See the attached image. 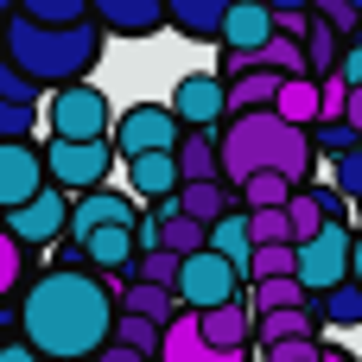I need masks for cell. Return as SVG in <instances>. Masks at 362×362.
<instances>
[{
  "label": "cell",
  "instance_id": "cell-1",
  "mask_svg": "<svg viewBox=\"0 0 362 362\" xmlns=\"http://www.w3.org/2000/svg\"><path fill=\"white\" fill-rule=\"evenodd\" d=\"M121 293L102 267H51L19 299V331L38 344V356H102L115 344Z\"/></svg>",
  "mask_w": 362,
  "mask_h": 362
},
{
  "label": "cell",
  "instance_id": "cell-2",
  "mask_svg": "<svg viewBox=\"0 0 362 362\" xmlns=\"http://www.w3.org/2000/svg\"><path fill=\"white\" fill-rule=\"evenodd\" d=\"M102 38H108V25L89 13V19H32V13H6V25H0V57H13L19 70H32L45 89H57V83H76V76H89L95 70V57H102Z\"/></svg>",
  "mask_w": 362,
  "mask_h": 362
},
{
  "label": "cell",
  "instance_id": "cell-3",
  "mask_svg": "<svg viewBox=\"0 0 362 362\" xmlns=\"http://www.w3.org/2000/svg\"><path fill=\"white\" fill-rule=\"evenodd\" d=\"M216 146H223V178H229V185H242V178L261 172V165H280V172H293V178L305 185V172H312V159H318L312 134H305L299 121H286L280 108L229 115V127H223Z\"/></svg>",
  "mask_w": 362,
  "mask_h": 362
},
{
  "label": "cell",
  "instance_id": "cell-4",
  "mask_svg": "<svg viewBox=\"0 0 362 362\" xmlns=\"http://www.w3.org/2000/svg\"><path fill=\"white\" fill-rule=\"evenodd\" d=\"M51 134H70V140H102V134H115V102L89 83V76H76V83H57L51 89Z\"/></svg>",
  "mask_w": 362,
  "mask_h": 362
},
{
  "label": "cell",
  "instance_id": "cell-5",
  "mask_svg": "<svg viewBox=\"0 0 362 362\" xmlns=\"http://www.w3.org/2000/svg\"><path fill=\"white\" fill-rule=\"evenodd\" d=\"M350 274H356V229H350L344 216H331L318 235L299 242V280H305L312 299H318L325 286H337V280H350Z\"/></svg>",
  "mask_w": 362,
  "mask_h": 362
},
{
  "label": "cell",
  "instance_id": "cell-6",
  "mask_svg": "<svg viewBox=\"0 0 362 362\" xmlns=\"http://www.w3.org/2000/svg\"><path fill=\"white\" fill-rule=\"evenodd\" d=\"M255 280L223 255V248H197V255H185V274H178V299L185 305H197V312H210V305H229V299H242Z\"/></svg>",
  "mask_w": 362,
  "mask_h": 362
},
{
  "label": "cell",
  "instance_id": "cell-7",
  "mask_svg": "<svg viewBox=\"0 0 362 362\" xmlns=\"http://www.w3.org/2000/svg\"><path fill=\"white\" fill-rule=\"evenodd\" d=\"M45 159H51V178H57V185L89 191V185H108V172H115L121 146H115V134H102V140H70V134H51Z\"/></svg>",
  "mask_w": 362,
  "mask_h": 362
},
{
  "label": "cell",
  "instance_id": "cell-8",
  "mask_svg": "<svg viewBox=\"0 0 362 362\" xmlns=\"http://www.w3.org/2000/svg\"><path fill=\"white\" fill-rule=\"evenodd\" d=\"M70 204H76V197H70V185H57V178H51L45 191H32L25 204H13V210H6V229H13L25 248H51V242H64V235H70Z\"/></svg>",
  "mask_w": 362,
  "mask_h": 362
},
{
  "label": "cell",
  "instance_id": "cell-9",
  "mask_svg": "<svg viewBox=\"0 0 362 362\" xmlns=\"http://www.w3.org/2000/svg\"><path fill=\"white\" fill-rule=\"evenodd\" d=\"M280 32V13H274V0H235L229 6V19H223V76H235V70H248V57L267 45Z\"/></svg>",
  "mask_w": 362,
  "mask_h": 362
},
{
  "label": "cell",
  "instance_id": "cell-10",
  "mask_svg": "<svg viewBox=\"0 0 362 362\" xmlns=\"http://www.w3.org/2000/svg\"><path fill=\"white\" fill-rule=\"evenodd\" d=\"M178 140H185V115H178L172 102H134V108L115 115V146H121V159H127V153H153V146H178Z\"/></svg>",
  "mask_w": 362,
  "mask_h": 362
},
{
  "label": "cell",
  "instance_id": "cell-11",
  "mask_svg": "<svg viewBox=\"0 0 362 362\" xmlns=\"http://www.w3.org/2000/svg\"><path fill=\"white\" fill-rule=\"evenodd\" d=\"M45 185H51V159L32 146V134L25 140H6L0 134V216L13 204H25L32 191H45Z\"/></svg>",
  "mask_w": 362,
  "mask_h": 362
},
{
  "label": "cell",
  "instance_id": "cell-12",
  "mask_svg": "<svg viewBox=\"0 0 362 362\" xmlns=\"http://www.w3.org/2000/svg\"><path fill=\"white\" fill-rule=\"evenodd\" d=\"M172 108L185 115V127H216V121H229V76H178V89H172Z\"/></svg>",
  "mask_w": 362,
  "mask_h": 362
},
{
  "label": "cell",
  "instance_id": "cell-13",
  "mask_svg": "<svg viewBox=\"0 0 362 362\" xmlns=\"http://www.w3.org/2000/svg\"><path fill=\"white\" fill-rule=\"evenodd\" d=\"M185 185V165H178V146H153V153H127V191L159 204V197H178Z\"/></svg>",
  "mask_w": 362,
  "mask_h": 362
},
{
  "label": "cell",
  "instance_id": "cell-14",
  "mask_svg": "<svg viewBox=\"0 0 362 362\" xmlns=\"http://www.w3.org/2000/svg\"><path fill=\"white\" fill-rule=\"evenodd\" d=\"M204 337H210L223 356L248 350V344L261 337V305H255V293H242V299H229V305H210V312H204Z\"/></svg>",
  "mask_w": 362,
  "mask_h": 362
},
{
  "label": "cell",
  "instance_id": "cell-15",
  "mask_svg": "<svg viewBox=\"0 0 362 362\" xmlns=\"http://www.w3.org/2000/svg\"><path fill=\"white\" fill-rule=\"evenodd\" d=\"M102 223H140L134 197H127V191H108V185L76 191V204H70V235L83 242V235H89V229H102Z\"/></svg>",
  "mask_w": 362,
  "mask_h": 362
},
{
  "label": "cell",
  "instance_id": "cell-16",
  "mask_svg": "<svg viewBox=\"0 0 362 362\" xmlns=\"http://www.w3.org/2000/svg\"><path fill=\"white\" fill-rule=\"evenodd\" d=\"M89 6L108 25V38H153L159 25H172L165 0H89Z\"/></svg>",
  "mask_w": 362,
  "mask_h": 362
},
{
  "label": "cell",
  "instance_id": "cell-17",
  "mask_svg": "<svg viewBox=\"0 0 362 362\" xmlns=\"http://www.w3.org/2000/svg\"><path fill=\"white\" fill-rule=\"evenodd\" d=\"M83 255H89V267H102V274H127L134 255H140V235H134V223H102V229L83 235Z\"/></svg>",
  "mask_w": 362,
  "mask_h": 362
},
{
  "label": "cell",
  "instance_id": "cell-18",
  "mask_svg": "<svg viewBox=\"0 0 362 362\" xmlns=\"http://www.w3.org/2000/svg\"><path fill=\"white\" fill-rule=\"evenodd\" d=\"M165 362H223V350L204 337V312L185 305L178 318H165Z\"/></svg>",
  "mask_w": 362,
  "mask_h": 362
},
{
  "label": "cell",
  "instance_id": "cell-19",
  "mask_svg": "<svg viewBox=\"0 0 362 362\" xmlns=\"http://www.w3.org/2000/svg\"><path fill=\"white\" fill-rule=\"evenodd\" d=\"M235 0H165L172 13V32H185L191 45H216L223 38V19H229Z\"/></svg>",
  "mask_w": 362,
  "mask_h": 362
},
{
  "label": "cell",
  "instance_id": "cell-20",
  "mask_svg": "<svg viewBox=\"0 0 362 362\" xmlns=\"http://www.w3.org/2000/svg\"><path fill=\"white\" fill-rule=\"evenodd\" d=\"M280 83H286V70H274V64H248V70H235V76H229V115L274 108V102H280Z\"/></svg>",
  "mask_w": 362,
  "mask_h": 362
},
{
  "label": "cell",
  "instance_id": "cell-21",
  "mask_svg": "<svg viewBox=\"0 0 362 362\" xmlns=\"http://www.w3.org/2000/svg\"><path fill=\"white\" fill-rule=\"evenodd\" d=\"M286 121H299V127H318L325 121V76H312V70H299V76H286L280 83V102H274Z\"/></svg>",
  "mask_w": 362,
  "mask_h": 362
},
{
  "label": "cell",
  "instance_id": "cell-22",
  "mask_svg": "<svg viewBox=\"0 0 362 362\" xmlns=\"http://www.w3.org/2000/svg\"><path fill=\"white\" fill-rule=\"evenodd\" d=\"M235 197H242V191H229V178H185V185H178V210H191V216H204V223H216L223 210H235Z\"/></svg>",
  "mask_w": 362,
  "mask_h": 362
},
{
  "label": "cell",
  "instance_id": "cell-23",
  "mask_svg": "<svg viewBox=\"0 0 362 362\" xmlns=\"http://www.w3.org/2000/svg\"><path fill=\"white\" fill-rule=\"evenodd\" d=\"M210 248H223L242 274H248V261H255V229H248V204L242 210H223L216 223H210Z\"/></svg>",
  "mask_w": 362,
  "mask_h": 362
},
{
  "label": "cell",
  "instance_id": "cell-24",
  "mask_svg": "<svg viewBox=\"0 0 362 362\" xmlns=\"http://www.w3.org/2000/svg\"><path fill=\"white\" fill-rule=\"evenodd\" d=\"M121 305H127V312H146V318H159V325L185 312L178 286H159V280H140V274H134V280L121 286Z\"/></svg>",
  "mask_w": 362,
  "mask_h": 362
},
{
  "label": "cell",
  "instance_id": "cell-25",
  "mask_svg": "<svg viewBox=\"0 0 362 362\" xmlns=\"http://www.w3.org/2000/svg\"><path fill=\"white\" fill-rule=\"evenodd\" d=\"M318 325H337V331H356L362 325V280L356 274L318 293Z\"/></svg>",
  "mask_w": 362,
  "mask_h": 362
},
{
  "label": "cell",
  "instance_id": "cell-26",
  "mask_svg": "<svg viewBox=\"0 0 362 362\" xmlns=\"http://www.w3.org/2000/svg\"><path fill=\"white\" fill-rule=\"evenodd\" d=\"M344 32L325 19V13H312V25H305V57H312V76H331L337 64H344Z\"/></svg>",
  "mask_w": 362,
  "mask_h": 362
},
{
  "label": "cell",
  "instance_id": "cell-27",
  "mask_svg": "<svg viewBox=\"0 0 362 362\" xmlns=\"http://www.w3.org/2000/svg\"><path fill=\"white\" fill-rule=\"evenodd\" d=\"M312 325H318V305H305V299H299V305H267V312H261V337H255V344L267 350V344H280V337H305Z\"/></svg>",
  "mask_w": 362,
  "mask_h": 362
},
{
  "label": "cell",
  "instance_id": "cell-28",
  "mask_svg": "<svg viewBox=\"0 0 362 362\" xmlns=\"http://www.w3.org/2000/svg\"><path fill=\"white\" fill-rule=\"evenodd\" d=\"M115 344H127V350H140V356H165V325L146 318V312H127V305H121V318H115Z\"/></svg>",
  "mask_w": 362,
  "mask_h": 362
},
{
  "label": "cell",
  "instance_id": "cell-29",
  "mask_svg": "<svg viewBox=\"0 0 362 362\" xmlns=\"http://www.w3.org/2000/svg\"><path fill=\"white\" fill-rule=\"evenodd\" d=\"M178 165H185V178H223V146H210L204 127H191L178 140Z\"/></svg>",
  "mask_w": 362,
  "mask_h": 362
},
{
  "label": "cell",
  "instance_id": "cell-30",
  "mask_svg": "<svg viewBox=\"0 0 362 362\" xmlns=\"http://www.w3.org/2000/svg\"><path fill=\"white\" fill-rule=\"evenodd\" d=\"M274 274H299V242H255L248 280H274Z\"/></svg>",
  "mask_w": 362,
  "mask_h": 362
},
{
  "label": "cell",
  "instance_id": "cell-31",
  "mask_svg": "<svg viewBox=\"0 0 362 362\" xmlns=\"http://www.w3.org/2000/svg\"><path fill=\"white\" fill-rule=\"evenodd\" d=\"M134 274H140V280H159V286H178L185 255H178V248H165V242H159V248H140V255H134Z\"/></svg>",
  "mask_w": 362,
  "mask_h": 362
},
{
  "label": "cell",
  "instance_id": "cell-32",
  "mask_svg": "<svg viewBox=\"0 0 362 362\" xmlns=\"http://www.w3.org/2000/svg\"><path fill=\"white\" fill-rule=\"evenodd\" d=\"M248 229H255V242H299L286 204H255V210H248Z\"/></svg>",
  "mask_w": 362,
  "mask_h": 362
},
{
  "label": "cell",
  "instance_id": "cell-33",
  "mask_svg": "<svg viewBox=\"0 0 362 362\" xmlns=\"http://www.w3.org/2000/svg\"><path fill=\"white\" fill-rule=\"evenodd\" d=\"M248 293H255V305H261V312H267V305H299V299H312V286H305L299 274H274V280H255Z\"/></svg>",
  "mask_w": 362,
  "mask_h": 362
},
{
  "label": "cell",
  "instance_id": "cell-34",
  "mask_svg": "<svg viewBox=\"0 0 362 362\" xmlns=\"http://www.w3.org/2000/svg\"><path fill=\"white\" fill-rule=\"evenodd\" d=\"M38 127V102H25V95H0V134L6 140H25Z\"/></svg>",
  "mask_w": 362,
  "mask_h": 362
},
{
  "label": "cell",
  "instance_id": "cell-35",
  "mask_svg": "<svg viewBox=\"0 0 362 362\" xmlns=\"http://www.w3.org/2000/svg\"><path fill=\"white\" fill-rule=\"evenodd\" d=\"M19 274H25V242H19V235L0 223V299L19 286Z\"/></svg>",
  "mask_w": 362,
  "mask_h": 362
},
{
  "label": "cell",
  "instance_id": "cell-36",
  "mask_svg": "<svg viewBox=\"0 0 362 362\" xmlns=\"http://www.w3.org/2000/svg\"><path fill=\"white\" fill-rule=\"evenodd\" d=\"M267 362H325V344L305 331V337H280V344H267Z\"/></svg>",
  "mask_w": 362,
  "mask_h": 362
},
{
  "label": "cell",
  "instance_id": "cell-37",
  "mask_svg": "<svg viewBox=\"0 0 362 362\" xmlns=\"http://www.w3.org/2000/svg\"><path fill=\"white\" fill-rule=\"evenodd\" d=\"M19 13H32V19H89L95 6L89 0H19Z\"/></svg>",
  "mask_w": 362,
  "mask_h": 362
},
{
  "label": "cell",
  "instance_id": "cell-38",
  "mask_svg": "<svg viewBox=\"0 0 362 362\" xmlns=\"http://www.w3.org/2000/svg\"><path fill=\"white\" fill-rule=\"evenodd\" d=\"M312 13H325L344 38H356L362 32V13H356V0H312Z\"/></svg>",
  "mask_w": 362,
  "mask_h": 362
},
{
  "label": "cell",
  "instance_id": "cell-39",
  "mask_svg": "<svg viewBox=\"0 0 362 362\" xmlns=\"http://www.w3.org/2000/svg\"><path fill=\"white\" fill-rule=\"evenodd\" d=\"M331 178H337V185H344V191H350V197L362 204V146L337 153V172H331Z\"/></svg>",
  "mask_w": 362,
  "mask_h": 362
},
{
  "label": "cell",
  "instance_id": "cell-40",
  "mask_svg": "<svg viewBox=\"0 0 362 362\" xmlns=\"http://www.w3.org/2000/svg\"><path fill=\"white\" fill-rule=\"evenodd\" d=\"M274 13H280L286 32H305L312 25V0H274Z\"/></svg>",
  "mask_w": 362,
  "mask_h": 362
},
{
  "label": "cell",
  "instance_id": "cell-41",
  "mask_svg": "<svg viewBox=\"0 0 362 362\" xmlns=\"http://www.w3.org/2000/svg\"><path fill=\"white\" fill-rule=\"evenodd\" d=\"M337 70H344L350 83H362V32L350 38V45H344V64H337Z\"/></svg>",
  "mask_w": 362,
  "mask_h": 362
},
{
  "label": "cell",
  "instance_id": "cell-42",
  "mask_svg": "<svg viewBox=\"0 0 362 362\" xmlns=\"http://www.w3.org/2000/svg\"><path fill=\"white\" fill-rule=\"evenodd\" d=\"M350 121H356V134H362V83H350V108H344Z\"/></svg>",
  "mask_w": 362,
  "mask_h": 362
},
{
  "label": "cell",
  "instance_id": "cell-43",
  "mask_svg": "<svg viewBox=\"0 0 362 362\" xmlns=\"http://www.w3.org/2000/svg\"><path fill=\"white\" fill-rule=\"evenodd\" d=\"M356 280H362V229H356Z\"/></svg>",
  "mask_w": 362,
  "mask_h": 362
},
{
  "label": "cell",
  "instance_id": "cell-44",
  "mask_svg": "<svg viewBox=\"0 0 362 362\" xmlns=\"http://www.w3.org/2000/svg\"><path fill=\"white\" fill-rule=\"evenodd\" d=\"M13 6H19V0H0V19H6V13H13Z\"/></svg>",
  "mask_w": 362,
  "mask_h": 362
},
{
  "label": "cell",
  "instance_id": "cell-45",
  "mask_svg": "<svg viewBox=\"0 0 362 362\" xmlns=\"http://www.w3.org/2000/svg\"><path fill=\"white\" fill-rule=\"evenodd\" d=\"M356 13H362V0H356Z\"/></svg>",
  "mask_w": 362,
  "mask_h": 362
}]
</instances>
